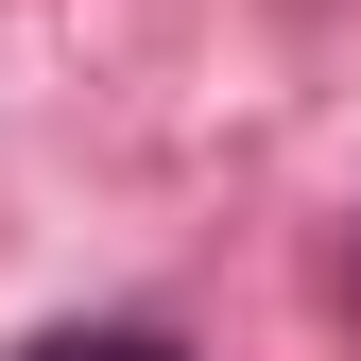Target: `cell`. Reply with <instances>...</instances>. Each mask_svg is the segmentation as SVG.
<instances>
[{
  "mask_svg": "<svg viewBox=\"0 0 361 361\" xmlns=\"http://www.w3.org/2000/svg\"><path fill=\"white\" fill-rule=\"evenodd\" d=\"M18 361H190V344H172V327H121V310H104V327H35Z\"/></svg>",
  "mask_w": 361,
  "mask_h": 361,
  "instance_id": "1",
  "label": "cell"
}]
</instances>
